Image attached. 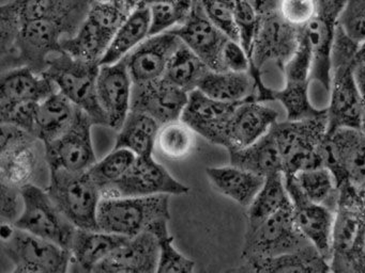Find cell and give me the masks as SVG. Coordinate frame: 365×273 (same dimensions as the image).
I'll list each match as a JSON object with an SVG mask.
<instances>
[{"label": "cell", "mask_w": 365, "mask_h": 273, "mask_svg": "<svg viewBox=\"0 0 365 273\" xmlns=\"http://www.w3.org/2000/svg\"><path fill=\"white\" fill-rule=\"evenodd\" d=\"M73 34L67 23L56 19L22 21L14 57L4 66L3 72L19 66H29L37 73L46 72L51 58L63 53V38Z\"/></svg>", "instance_id": "ba28073f"}, {"label": "cell", "mask_w": 365, "mask_h": 273, "mask_svg": "<svg viewBox=\"0 0 365 273\" xmlns=\"http://www.w3.org/2000/svg\"><path fill=\"white\" fill-rule=\"evenodd\" d=\"M285 181L297 228L330 264L336 211L309 200L301 191L294 175L285 174Z\"/></svg>", "instance_id": "2e32d148"}, {"label": "cell", "mask_w": 365, "mask_h": 273, "mask_svg": "<svg viewBox=\"0 0 365 273\" xmlns=\"http://www.w3.org/2000/svg\"><path fill=\"white\" fill-rule=\"evenodd\" d=\"M93 125L91 117L78 108L69 129L59 138L44 144L48 171L86 172L97 162L91 139Z\"/></svg>", "instance_id": "5bb4252c"}, {"label": "cell", "mask_w": 365, "mask_h": 273, "mask_svg": "<svg viewBox=\"0 0 365 273\" xmlns=\"http://www.w3.org/2000/svg\"><path fill=\"white\" fill-rule=\"evenodd\" d=\"M200 2L209 19L228 38L239 42L234 4L224 0H200Z\"/></svg>", "instance_id": "681fc988"}, {"label": "cell", "mask_w": 365, "mask_h": 273, "mask_svg": "<svg viewBox=\"0 0 365 273\" xmlns=\"http://www.w3.org/2000/svg\"><path fill=\"white\" fill-rule=\"evenodd\" d=\"M151 13L147 4L140 2L131 13L125 23L115 34L101 64H112L120 61L129 55L140 43L150 36Z\"/></svg>", "instance_id": "1f68e13d"}, {"label": "cell", "mask_w": 365, "mask_h": 273, "mask_svg": "<svg viewBox=\"0 0 365 273\" xmlns=\"http://www.w3.org/2000/svg\"><path fill=\"white\" fill-rule=\"evenodd\" d=\"M42 159H46L44 143L35 134L10 124H1V183L22 189L33 183Z\"/></svg>", "instance_id": "30bf717a"}, {"label": "cell", "mask_w": 365, "mask_h": 273, "mask_svg": "<svg viewBox=\"0 0 365 273\" xmlns=\"http://www.w3.org/2000/svg\"><path fill=\"white\" fill-rule=\"evenodd\" d=\"M209 70L207 64L182 42L170 58L164 78L190 93L198 89Z\"/></svg>", "instance_id": "74e56055"}, {"label": "cell", "mask_w": 365, "mask_h": 273, "mask_svg": "<svg viewBox=\"0 0 365 273\" xmlns=\"http://www.w3.org/2000/svg\"><path fill=\"white\" fill-rule=\"evenodd\" d=\"M279 113L267 102L247 98L239 102L224 126L221 145L227 151L242 149L270 132Z\"/></svg>", "instance_id": "ac0fdd59"}, {"label": "cell", "mask_w": 365, "mask_h": 273, "mask_svg": "<svg viewBox=\"0 0 365 273\" xmlns=\"http://www.w3.org/2000/svg\"><path fill=\"white\" fill-rule=\"evenodd\" d=\"M311 83L285 82L279 90H270L269 100H279L285 109L287 119L299 121L326 114L327 108H318L311 98Z\"/></svg>", "instance_id": "f35d334b"}, {"label": "cell", "mask_w": 365, "mask_h": 273, "mask_svg": "<svg viewBox=\"0 0 365 273\" xmlns=\"http://www.w3.org/2000/svg\"><path fill=\"white\" fill-rule=\"evenodd\" d=\"M290 204L292 202L286 187L285 174L279 172L269 175L264 179L262 189L247 208V226L257 225Z\"/></svg>", "instance_id": "8d00e7d4"}, {"label": "cell", "mask_w": 365, "mask_h": 273, "mask_svg": "<svg viewBox=\"0 0 365 273\" xmlns=\"http://www.w3.org/2000/svg\"><path fill=\"white\" fill-rule=\"evenodd\" d=\"M170 196L102 198L98 209L99 230L123 236H136L157 220L170 219Z\"/></svg>", "instance_id": "5b68a950"}, {"label": "cell", "mask_w": 365, "mask_h": 273, "mask_svg": "<svg viewBox=\"0 0 365 273\" xmlns=\"http://www.w3.org/2000/svg\"><path fill=\"white\" fill-rule=\"evenodd\" d=\"M0 187H1V194H0L1 196L0 198L1 222L14 224L24 210L22 189L6 183H0Z\"/></svg>", "instance_id": "816d5d0a"}, {"label": "cell", "mask_w": 365, "mask_h": 273, "mask_svg": "<svg viewBox=\"0 0 365 273\" xmlns=\"http://www.w3.org/2000/svg\"><path fill=\"white\" fill-rule=\"evenodd\" d=\"M46 191L76 228L99 230L98 209L101 189L87 171L50 170Z\"/></svg>", "instance_id": "277c9868"}, {"label": "cell", "mask_w": 365, "mask_h": 273, "mask_svg": "<svg viewBox=\"0 0 365 273\" xmlns=\"http://www.w3.org/2000/svg\"><path fill=\"white\" fill-rule=\"evenodd\" d=\"M238 104L215 100L196 89L190 92L180 119L193 128L196 134L220 146L224 126Z\"/></svg>", "instance_id": "cb8c5ba5"}, {"label": "cell", "mask_w": 365, "mask_h": 273, "mask_svg": "<svg viewBox=\"0 0 365 273\" xmlns=\"http://www.w3.org/2000/svg\"><path fill=\"white\" fill-rule=\"evenodd\" d=\"M196 134L182 119H177L161 125L155 146L168 159H183L193 151Z\"/></svg>", "instance_id": "60d3db41"}, {"label": "cell", "mask_w": 365, "mask_h": 273, "mask_svg": "<svg viewBox=\"0 0 365 273\" xmlns=\"http://www.w3.org/2000/svg\"><path fill=\"white\" fill-rule=\"evenodd\" d=\"M318 0H279V13L294 27L307 25L317 11Z\"/></svg>", "instance_id": "f907efd6"}, {"label": "cell", "mask_w": 365, "mask_h": 273, "mask_svg": "<svg viewBox=\"0 0 365 273\" xmlns=\"http://www.w3.org/2000/svg\"><path fill=\"white\" fill-rule=\"evenodd\" d=\"M129 237L101 230L76 228L70 252L72 262L84 271L93 269L127 242Z\"/></svg>", "instance_id": "4316f807"}, {"label": "cell", "mask_w": 365, "mask_h": 273, "mask_svg": "<svg viewBox=\"0 0 365 273\" xmlns=\"http://www.w3.org/2000/svg\"><path fill=\"white\" fill-rule=\"evenodd\" d=\"M195 0H158L149 4L151 13L150 36L168 31L182 25Z\"/></svg>", "instance_id": "7bdbcfd3"}, {"label": "cell", "mask_w": 365, "mask_h": 273, "mask_svg": "<svg viewBox=\"0 0 365 273\" xmlns=\"http://www.w3.org/2000/svg\"><path fill=\"white\" fill-rule=\"evenodd\" d=\"M311 243L297 228L292 204L255 226H247L242 262L273 257L307 247Z\"/></svg>", "instance_id": "52a82bcc"}, {"label": "cell", "mask_w": 365, "mask_h": 273, "mask_svg": "<svg viewBox=\"0 0 365 273\" xmlns=\"http://www.w3.org/2000/svg\"><path fill=\"white\" fill-rule=\"evenodd\" d=\"M331 245V271H365V204L348 183H341Z\"/></svg>", "instance_id": "7a4b0ae2"}, {"label": "cell", "mask_w": 365, "mask_h": 273, "mask_svg": "<svg viewBox=\"0 0 365 273\" xmlns=\"http://www.w3.org/2000/svg\"><path fill=\"white\" fill-rule=\"evenodd\" d=\"M346 0H318L313 18L300 28L311 48L312 83H318L329 98L331 87V55L339 15Z\"/></svg>", "instance_id": "7c38bea8"}, {"label": "cell", "mask_w": 365, "mask_h": 273, "mask_svg": "<svg viewBox=\"0 0 365 273\" xmlns=\"http://www.w3.org/2000/svg\"><path fill=\"white\" fill-rule=\"evenodd\" d=\"M189 100V93L166 80L133 85L131 110L150 115L160 125L181 119Z\"/></svg>", "instance_id": "7402d4cb"}, {"label": "cell", "mask_w": 365, "mask_h": 273, "mask_svg": "<svg viewBox=\"0 0 365 273\" xmlns=\"http://www.w3.org/2000/svg\"><path fill=\"white\" fill-rule=\"evenodd\" d=\"M300 28L286 21L279 11L260 16L251 51L252 65L262 72L268 63L283 70L296 51Z\"/></svg>", "instance_id": "9a60e30c"}, {"label": "cell", "mask_w": 365, "mask_h": 273, "mask_svg": "<svg viewBox=\"0 0 365 273\" xmlns=\"http://www.w3.org/2000/svg\"><path fill=\"white\" fill-rule=\"evenodd\" d=\"M22 18L14 0L0 8V53L1 68L14 57Z\"/></svg>", "instance_id": "ee69618b"}, {"label": "cell", "mask_w": 365, "mask_h": 273, "mask_svg": "<svg viewBox=\"0 0 365 273\" xmlns=\"http://www.w3.org/2000/svg\"><path fill=\"white\" fill-rule=\"evenodd\" d=\"M230 164L267 177L283 172V159L272 130L242 149L228 151Z\"/></svg>", "instance_id": "f546056e"}, {"label": "cell", "mask_w": 365, "mask_h": 273, "mask_svg": "<svg viewBox=\"0 0 365 273\" xmlns=\"http://www.w3.org/2000/svg\"><path fill=\"white\" fill-rule=\"evenodd\" d=\"M133 81L125 58L112 64H101L97 79L100 106L108 119V127L118 132L131 111Z\"/></svg>", "instance_id": "d6986e66"}, {"label": "cell", "mask_w": 365, "mask_h": 273, "mask_svg": "<svg viewBox=\"0 0 365 273\" xmlns=\"http://www.w3.org/2000/svg\"><path fill=\"white\" fill-rule=\"evenodd\" d=\"M283 159L284 174L326 166L328 117L279 122L271 128Z\"/></svg>", "instance_id": "3957f363"}, {"label": "cell", "mask_w": 365, "mask_h": 273, "mask_svg": "<svg viewBox=\"0 0 365 273\" xmlns=\"http://www.w3.org/2000/svg\"><path fill=\"white\" fill-rule=\"evenodd\" d=\"M24 210L14 225L70 250L76 228L59 210L48 191L34 183L22 188Z\"/></svg>", "instance_id": "8fae6325"}, {"label": "cell", "mask_w": 365, "mask_h": 273, "mask_svg": "<svg viewBox=\"0 0 365 273\" xmlns=\"http://www.w3.org/2000/svg\"><path fill=\"white\" fill-rule=\"evenodd\" d=\"M160 125L157 119L140 111L131 110L118 130L115 149H127L138 157L153 156Z\"/></svg>", "instance_id": "d6a6232c"}, {"label": "cell", "mask_w": 365, "mask_h": 273, "mask_svg": "<svg viewBox=\"0 0 365 273\" xmlns=\"http://www.w3.org/2000/svg\"><path fill=\"white\" fill-rule=\"evenodd\" d=\"M206 174L213 188L226 198L247 208L264 185L266 177L240 166H209Z\"/></svg>", "instance_id": "484cf974"}, {"label": "cell", "mask_w": 365, "mask_h": 273, "mask_svg": "<svg viewBox=\"0 0 365 273\" xmlns=\"http://www.w3.org/2000/svg\"><path fill=\"white\" fill-rule=\"evenodd\" d=\"M170 220L161 219L151 223L147 230L157 237L159 243V264L157 273H191L195 270V262L176 249L174 237L168 230Z\"/></svg>", "instance_id": "ab89813d"}, {"label": "cell", "mask_w": 365, "mask_h": 273, "mask_svg": "<svg viewBox=\"0 0 365 273\" xmlns=\"http://www.w3.org/2000/svg\"><path fill=\"white\" fill-rule=\"evenodd\" d=\"M182 41L170 29L150 36L125 55L133 85L151 82L163 78L170 58Z\"/></svg>", "instance_id": "44dd1931"}, {"label": "cell", "mask_w": 365, "mask_h": 273, "mask_svg": "<svg viewBox=\"0 0 365 273\" xmlns=\"http://www.w3.org/2000/svg\"><path fill=\"white\" fill-rule=\"evenodd\" d=\"M59 91L54 81L44 73L29 66L4 70L0 81V100L41 102Z\"/></svg>", "instance_id": "d4e9b609"}, {"label": "cell", "mask_w": 365, "mask_h": 273, "mask_svg": "<svg viewBox=\"0 0 365 273\" xmlns=\"http://www.w3.org/2000/svg\"><path fill=\"white\" fill-rule=\"evenodd\" d=\"M339 26L359 45L365 43V0H346Z\"/></svg>", "instance_id": "c3c4849f"}, {"label": "cell", "mask_w": 365, "mask_h": 273, "mask_svg": "<svg viewBox=\"0 0 365 273\" xmlns=\"http://www.w3.org/2000/svg\"><path fill=\"white\" fill-rule=\"evenodd\" d=\"M173 30L211 70H223L222 53L230 38L209 19L200 0L194 1L187 21Z\"/></svg>", "instance_id": "ffe728a7"}, {"label": "cell", "mask_w": 365, "mask_h": 273, "mask_svg": "<svg viewBox=\"0 0 365 273\" xmlns=\"http://www.w3.org/2000/svg\"><path fill=\"white\" fill-rule=\"evenodd\" d=\"M22 21L56 19L78 31L93 0H14Z\"/></svg>", "instance_id": "83f0119b"}, {"label": "cell", "mask_w": 365, "mask_h": 273, "mask_svg": "<svg viewBox=\"0 0 365 273\" xmlns=\"http://www.w3.org/2000/svg\"><path fill=\"white\" fill-rule=\"evenodd\" d=\"M360 45L337 23L331 55V87L327 105L328 134L339 128L363 125V96L354 74V61Z\"/></svg>", "instance_id": "6da1fadb"}, {"label": "cell", "mask_w": 365, "mask_h": 273, "mask_svg": "<svg viewBox=\"0 0 365 273\" xmlns=\"http://www.w3.org/2000/svg\"><path fill=\"white\" fill-rule=\"evenodd\" d=\"M189 192L190 188L173 176L163 164L155 161L153 156L136 158L133 166L120 179L101 190L102 198L158 194L178 196Z\"/></svg>", "instance_id": "4fadbf2b"}, {"label": "cell", "mask_w": 365, "mask_h": 273, "mask_svg": "<svg viewBox=\"0 0 365 273\" xmlns=\"http://www.w3.org/2000/svg\"><path fill=\"white\" fill-rule=\"evenodd\" d=\"M93 1H95V0H93ZM102 1L113 2V4H118V6H123V8L132 12L142 2V0H102Z\"/></svg>", "instance_id": "11a10c76"}, {"label": "cell", "mask_w": 365, "mask_h": 273, "mask_svg": "<svg viewBox=\"0 0 365 273\" xmlns=\"http://www.w3.org/2000/svg\"><path fill=\"white\" fill-rule=\"evenodd\" d=\"M222 66L228 72L247 73L252 68L251 58L238 41L230 38L222 53Z\"/></svg>", "instance_id": "f5cc1de1"}, {"label": "cell", "mask_w": 365, "mask_h": 273, "mask_svg": "<svg viewBox=\"0 0 365 273\" xmlns=\"http://www.w3.org/2000/svg\"><path fill=\"white\" fill-rule=\"evenodd\" d=\"M39 104L38 102L0 100L1 124H10L34 134Z\"/></svg>", "instance_id": "f6af8a7d"}, {"label": "cell", "mask_w": 365, "mask_h": 273, "mask_svg": "<svg viewBox=\"0 0 365 273\" xmlns=\"http://www.w3.org/2000/svg\"><path fill=\"white\" fill-rule=\"evenodd\" d=\"M294 177L309 200L336 211L341 198V187L334 172L328 166L299 171Z\"/></svg>", "instance_id": "d590c367"}, {"label": "cell", "mask_w": 365, "mask_h": 273, "mask_svg": "<svg viewBox=\"0 0 365 273\" xmlns=\"http://www.w3.org/2000/svg\"><path fill=\"white\" fill-rule=\"evenodd\" d=\"M259 16L279 11V0H247Z\"/></svg>", "instance_id": "db71d44e"}, {"label": "cell", "mask_w": 365, "mask_h": 273, "mask_svg": "<svg viewBox=\"0 0 365 273\" xmlns=\"http://www.w3.org/2000/svg\"><path fill=\"white\" fill-rule=\"evenodd\" d=\"M1 245L14 264L11 273H65L72 262L70 250L16 226Z\"/></svg>", "instance_id": "9c48e42d"}, {"label": "cell", "mask_w": 365, "mask_h": 273, "mask_svg": "<svg viewBox=\"0 0 365 273\" xmlns=\"http://www.w3.org/2000/svg\"><path fill=\"white\" fill-rule=\"evenodd\" d=\"M78 109L65 94L55 92L40 102L34 134L44 144L59 138L73 123Z\"/></svg>", "instance_id": "4dcf8cb0"}, {"label": "cell", "mask_w": 365, "mask_h": 273, "mask_svg": "<svg viewBox=\"0 0 365 273\" xmlns=\"http://www.w3.org/2000/svg\"><path fill=\"white\" fill-rule=\"evenodd\" d=\"M327 164L339 186L348 183L354 189L365 187V132L358 128H339L327 138Z\"/></svg>", "instance_id": "e0dca14e"}, {"label": "cell", "mask_w": 365, "mask_h": 273, "mask_svg": "<svg viewBox=\"0 0 365 273\" xmlns=\"http://www.w3.org/2000/svg\"><path fill=\"white\" fill-rule=\"evenodd\" d=\"M234 11L239 43L251 58L252 46L259 25L260 16L247 0H237Z\"/></svg>", "instance_id": "bcb514c9"}, {"label": "cell", "mask_w": 365, "mask_h": 273, "mask_svg": "<svg viewBox=\"0 0 365 273\" xmlns=\"http://www.w3.org/2000/svg\"><path fill=\"white\" fill-rule=\"evenodd\" d=\"M99 70L100 63L76 59L63 51L51 58L44 74L54 81L61 93L91 117L95 125L108 127V119L98 100Z\"/></svg>", "instance_id": "8992f818"}, {"label": "cell", "mask_w": 365, "mask_h": 273, "mask_svg": "<svg viewBox=\"0 0 365 273\" xmlns=\"http://www.w3.org/2000/svg\"><path fill=\"white\" fill-rule=\"evenodd\" d=\"M206 95L225 102H240L254 98L255 81L251 73L209 70L198 85Z\"/></svg>", "instance_id": "836d02e7"}, {"label": "cell", "mask_w": 365, "mask_h": 273, "mask_svg": "<svg viewBox=\"0 0 365 273\" xmlns=\"http://www.w3.org/2000/svg\"><path fill=\"white\" fill-rule=\"evenodd\" d=\"M239 270L247 272H328L331 271V267L328 260L311 245L290 253L242 262Z\"/></svg>", "instance_id": "f1b7e54d"}, {"label": "cell", "mask_w": 365, "mask_h": 273, "mask_svg": "<svg viewBox=\"0 0 365 273\" xmlns=\"http://www.w3.org/2000/svg\"><path fill=\"white\" fill-rule=\"evenodd\" d=\"M159 264V243L157 237L144 230L128 239L114 253L100 262L93 272L153 273Z\"/></svg>", "instance_id": "603a6c76"}, {"label": "cell", "mask_w": 365, "mask_h": 273, "mask_svg": "<svg viewBox=\"0 0 365 273\" xmlns=\"http://www.w3.org/2000/svg\"><path fill=\"white\" fill-rule=\"evenodd\" d=\"M114 36L86 16L73 36L61 41L63 50L76 59L100 63Z\"/></svg>", "instance_id": "e575fe53"}, {"label": "cell", "mask_w": 365, "mask_h": 273, "mask_svg": "<svg viewBox=\"0 0 365 273\" xmlns=\"http://www.w3.org/2000/svg\"><path fill=\"white\" fill-rule=\"evenodd\" d=\"M311 48L300 30L298 47L289 61L284 66L282 73H283L285 82L311 83Z\"/></svg>", "instance_id": "7dc6e473"}, {"label": "cell", "mask_w": 365, "mask_h": 273, "mask_svg": "<svg viewBox=\"0 0 365 273\" xmlns=\"http://www.w3.org/2000/svg\"><path fill=\"white\" fill-rule=\"evenodd\" d=\"M136 158L138 156L130 149L114 147L110 154L96 162L87 172L102 190L120 179L133 166Z\"/></svg>", "instance_id": "b9f144b4"}]
</instances>
